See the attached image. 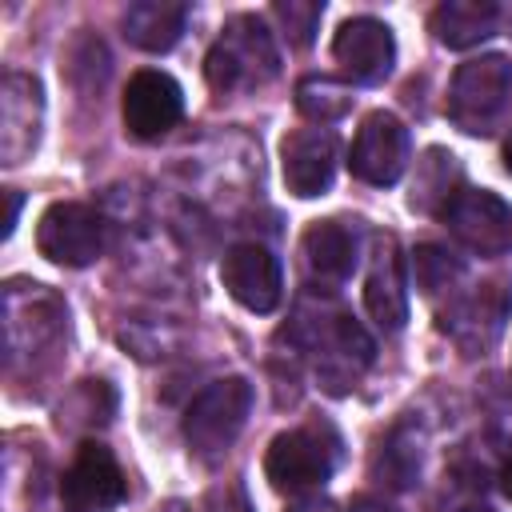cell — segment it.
Wrapping results in <instances>:
<instances>
[{
	"label": "cell",
	"instance_id": "6da1fadb",
	"mask_svg": "<svg viewBox=\"0 0 512 512\" xmlns=\"http://www.w3.org/2000/svg\"><path fill=\"white\" fill-rule=\"evenodd\" d=\"M512 60L504 52H480L464 60L448 88V116L468 136H492L508 112Z\"/></svg>",
	"mask_w": 512,
	"mask_h": 512
},
{
	"label": "cell",
	"instance_id": "7a4b0ae2",
	"mask_svg": "<svg viewBox=\"0 0 512 512\" xmlns=\"http://www.w3.org/2000/svg\"><path fill=\"white\" fill-rule=\"evenodd\" d=\"M340 460V436L328 424H304L280 432L264 452V476L280 492H312L320 488Z\"/></svg>",
	"mask_w": 512,
	"mask_h": 512
},
{
	"label": "cell",
	"instance_id": "3957f363",
	"mask_svg": "<svg viewBox=\"0 0 512 512\" xmlns=\"http://www.w3.org/2000/svg\"><path fill=\"white\" fill-rule=\"evenodd\" d=\"M276 48L268 28L256 16H236L224 24L220 40L208 48L204 56V76L216 92H232L244 84H264L276 76Z\"/></svg>",
	"mask_w": 512,
	"mask_h": 512
},
{
	"label": "cell",
	"instance_id": "277c9868",
	"mask_svg": "<svg viewBox=\"0 0 512 512\" xmlns=\"http://www.w3.org/2000/svg\"><path fill=\"white\" fill-rule=\"evenodd\" d=\"M252 412V384L244 376H224L208 384L184 412V440L196 456L212 460L232 448Z\"/></svg>",
	"mask_w": 512,
	"mask_h": 512
},
{
	"label": "cell",
	"instance_id": "5b68a950",
	"mask_svg": "<svg viewBox=\"0 0 512 512\" xmlns=\"http://www.w3.org/2000/svg\"><path fill=\"white\" fill-rule=\"evenodd\" d=\"M440 216L448 232L476 256H504L512 248V204L488 188H456Z\"/></svg>",
	"mask_w": 512,
	"mask_h": 512
},
{
	"label": "cell",
	"instance_id": "8992f818",
	"mask_svg": "<svg viewBox=\"0 0 512 512\" xmlns=\"http://www.w3.org/2000/svg\"><path fill=\"white\" fill-rule=\"evenodd\" d=\"M36 248L44 260L64 268H84L104 252V220L96 208L60 200L36 224Z\"/></svg>",
	"mask_w": 512,
	"mask_h": 512
},
{
	"label": "cell",
	"instance_id": "52a82bcc",
	"mask_svg": "<svg viewBox=\"0 0 512 512\" xmlns=\"http://www.w3.org/2000/svg\"><path fill=\"white\" fill-rule=\"evenodd\" d=\"M124 496H128V484L112 448L100 440H84L60 480L64 512H112Z\"/></svg>",
	"mask_w": 512,
	"mask_h": 512
},
{
	"label": "cell",
	"instance_id": "ba28073f",
	"mask_svg": "<svg viewBox=\"0 0 512 512\" xmlns=\"http://www.w3.org/2000/svg\"><path fill=\"white\" fill-rule=\"evenodd\" d=\"M408 164V128L392 112H368L352 136L348 168L356 180L388 188L404 176Z\"/></svg>",
	"mask_w": 512,
	"mask_h": 512
},
{
	"label": "cell",
	"instance_id": "9c48e42d",
	"mask_svg": "<svg viewBox=\"0 0 512 512\" xmlns=\"http://www.w3.org/2000/svg\"><path fill=\"white\" fill-rule=\"evenodd\" d=\"M124 128L136 136V140H160L168 136L180 116H184V92L180 84L160 72V68H140L132 72L128 88H124Z\"/></svg>",
	"mask_w": 512,
	"mask_h": 512
},
{
	"label": "cell",
	"instance_id": "30bf717a",
	"mask_svg": "<svg viewBox=\"0 0 512 512\" xmlns=\"http://www.w3.org/2000/svg\"><path fill=\"white\" fill-rule=\"evenodd\" d=\"M332 60L356 84H380L396 64V36L376 16H352L332 36Z\"/></svg>",
	"mask_w": 512,
	"mask_h": 512
},
{
	"label": "cell",
	"instance_id": "8fae6325",
	"mask_svg": "<svg viewBox=\"0 0 512 512\" xmlns=\"http://www.w3.org/2000/svg\"><path fill=\"white\" fill-rule=\"evenodd\" d=\"M512 308V288L508 280H488L480 288H472L468 296H456L444 312V332L464 348V352H488L500 332H504V316Z\"/></svg>",
	"mask_w": 512,
	"mask_h": 512
},
{
	"label": "cell",
	"instance_id": "7c38bea8",
	"mask_svg": "<svg viewBox=\"0 0 512 512\" xmlns=\"http://www.w3.org/2000/svg\"><path fill=\"white\" fill-rule=\"evenodd\" d=\"M220 280L228 288V296L248 308V312H272L280 304V292H284V276H280V260L264 248V244H236L224 252V264H220Z\"/></svg>",
	"mask_w": 512,
	"mask_h": 512
},
{
	"label": "cell",
	"instance_id": "4fadbf2b",
	"mask_svg": "<svg viewBox=\"0 0 512 512\" xmlns=\"http://www.w3.org/2000/svg\"><path fill=\"white\" fill-rule=\"evenodd\" d=\"M336 156L340 144L332 136V128H300L280 144V168H284V184L292 196L312 200L324 196L332 188L336 176Z\"/></svg>",
	"mask_w": 512,
	"mask_h": 512
},
{
	"label": "cell",
	"instance_id": "5bb4252c",
	"mask_svg": "<svg viewBox=\"0 0 512 512\" xmlns=\"http://www.w3.org/2000/svg\"><path fill=\"white\" fill-rule=\"evenodd\" d=\"M40 80L28 72H12L0 84V156L4 164H20L40 140Z\"/></svg>",
	"mask_w": 512,
	"mask_h": 512
},
{
	"label": "cell",
	"instance_id": "9a60e30c",
	"mask_svg": "<svg viewBox=\"0 0 512 512\" xmlns=\"http://www.w3.org/2000/svg\"><path fill=\"white\" fill-rule=\"evenodd\" d=\"M364 308L384 332H396L408 320V280H404V260L392 240L380 244L376 264L364 280Z\"/></svg>",
	"mask_w": 512,
	"mask_h": 512
},
{
	"label": "cell",
	"instance_id": "2e32d148",
	"mask_svg": "<svg viewBox=\"0 0 512 512\" xmlns=\"http://www.w3.org/2000/svg\"><path fill=\"white\" fill-rule=\"evenodd\" d=\"M304 260L308 272L324 284H340L352 276L356 256H360V240L344 220H312L304 228Z\"/></svg>",
	"mask_w": 512,
	"mask_h": 512
},
{
	"label": "cell",
	"instance_id": "e0dca14e",
	"mask_svg": "<svg viewBox=\"0 0 512 512\" xmlns=\"http://www.w3.org/2000/svg\"><path fill=\"white\" fill-rule=\"evenodd\" d=\"M188 24V4L180 0H136L124 8V36L144 52H168Z\"/></svg>",
	"mask_w": 512,
	"mask_h": 512
},
{
	"label": "cell",
	"instance_id": "ac0fdd59",
	"mask_svg": "<svg viewBox=\"0 0 512 512\" xmlns=\"http://www.w3.org/2000/svg\"><path fill=\"white\" fill-rule=\"evenodd\" d=\"M500 8L492 0H444L432 12V32L444 48H472L496 32Z\"/></svg>",
	"mask_w": 512,
	"mask_h": 512
},
{
	"label": "cell",
	"instance_id": "d6986e66",
	"mask_svg": "<svg viewBox=\"0 0 512 512\" xmlns=\"http://www.w3.org/2000/svg\"><path fill=\"white\" fill-rule=\"evenodd\" d=\"M296 108L312 120V124H336L340 116H348L352 108V88L332 80V76H304L296 84Z\"/></svg>",
	"mask_w": 512,
	"mask_h": 512
},
{
	"label": "cell",
	"instance_id": "ffe728a7",
	"mask_svg": "<svg viewBox=\"0 0 512 512\" xmlns=\"http://www.w3.org/2000/svg\"><path fill=\"white\" fill-rule=\"evenodd\" d=\"M428 160H420L416 164V184H412V208H420V212H432V208H448V200L456 196V192H448V180H456L460 172H456V156L452 152H444V148H428L424 152Z\"/></svg>",
	"mask_w": 512,
	"mask_h": 512
},
{
	"label": "cell",
	"instance_id": "44dd1931",
	"mask_svg": "<svg viewBox=\"0 0 512 512\" xmlns=\"http://www.w3.org/2000/svg\"><path fill=\"white\" fill-rule=\"evenodd\" d=\"M412 276H416V288L424 296H436V292H448L464 276V264L440 244H420L412 252Z\"/></svg>",
	"mask_w": 512,
	"mask_h": 512
},
{
	"label": "cell",
	"instance_id": "7402d4cb",
	"mask_svg": "<svg viewBox=\"0 0 512 512\" xmlns=\"http://www.w3.org/2000/svg\"><path fill=\"white\" fill-rule=\"evenodd\" d=\"M376 472H380L392 488H412V484H416V476H420V448H416V440L408 436V428H396V432L380 444Z\"/></svg>",
	"mask_w": 512,
	"mask_h": 512
},
{
	"label": "cell",
	"instance_id": "603a6c76",
	"mask_svg": "<svg viewBox=\"0 0 512 512\" xmlns=\"http://www.w3.org/2000/svg\"><path fill=\"white\" fill-rule=\"evenodd\" d=\"M272 16L284 24V36H288L292 48H308L312 36H316V24L324 16V4H316V0H276Z\"/></svg>",
	"mask_w": 512,
	"mask_h": 512
},
{
	"label": "cell",
	"instance_id": "cb8c5ba5",
	"mask_svg": "<svg viewBox=\"0 0 512 512\" xmlns=\"http://www.w3.org/2000/svg\"><path fill=\"white\" fill-rule=\"evenodd\" d=\"M204 512H252L248 488L240 480H220L216 488H208L204 496Z\"/></svg>",
	"mask_w": 512,
	"mask_h": 512
},
{
	"label": "cell",
	"instance_id": "d4e9b609",
	"mask_svg": "<svg viewBox=\"0 0 512 512\" xmlns=\"http://www.w3.org/2000/svg\"><path fill=\"white\" fill-rule=\"evenodd\" d=\"M288 512H340L328 496H300L296 504H288Z\"/></svg>",
	"mask_w": 512,
	"mask_h": 512
},
{
	"label": "cell",
	"instance_id": "484cf974",
	"mask_svg": "<svg viewBox=\"0 0 512 512\" xmlns=\"http://www.w3.org/2000/svg\"><path fill=\"white\" fill-rule=\"evenodd\" d=\"M348 512H396V508L384 504L380 496H356V500L348 504Z\"/></svg>",
	"mask_w": 512,
	"mask_h": 512
},
{
	"label": "cell",
	"instance_id": "4316f807",
	"mask_svg": "<svg viewBox=\"0 0 512 512\" xmlns=\"http://www.w3.org/2000/svg\"><path fill=\"white\" fill-rule=\"evenodd\" d=\"M16 216H20V192H8V220H4V236H12Z\"/></svg>",
	"mask_w": 512,
	"mask_h": 512
},
{
	"label": "cell",
	"instance_id": "83f0119b",
	"mask_svg": "<svg viewBox=\"0 0 512 512\" xmlns=\"http://www.w3.org/2000/svg\"><path fill=\"white\" fill-rule=\"evenodd\" d=\"M500 488H504V496L512 500V460L504 464V472H500Z\"/></svg>",
	"mask_w": 512,
	"mask_h": 512
},
{
	"label": "cell",
	"instance_id": "f1b7e54d",
	"mask_svg": "<svg viewBox=\"0 0 512 512\" xmlns=\"http://www.w3.org/2000/svg\"><path fill=\"white\" fill-rule=\"evenodd\" d=\"M156 512H192V508H188L184 500H164V504H160Z\"/></svg>",
	"mask_w": 512,
	"mask_h": 512
},
{
	"label": "cell",
	"instance_id": "f546056e",
	"mask_svg": "<svg viewBox=\"0 0 512 512\" xmlns=\"http://www.w3.org/2000/svg\"><path fill=\"white\" fill-rule=\"evenodd\" d=\"M504 168L512 172V132H508V140H504Z\"/></svg>",
	"mask_w": 512,
	"mask_h": 512
},
{
	"label": "cell",
	"instance_id": "4dcf8cb0",
	"mask_svg": "<svg viewBox=\"0 0 512 512\" xmlns=\"http://www.w3.org/2000/svg\"><path fill=\"white\" fill-rule=\"evenodd\" d=\"M456 512H492L488 504H464V508H456Z\"/></svg>",
	"mask_w": 512,
	"mask_h": 512
}]
</instances>
